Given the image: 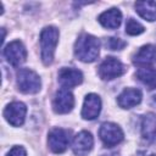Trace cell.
Segmentation results:
<instances>
[{
	"label": "cell",
	"mask_w": 156,
	"mask_h": 156,
	"mask_svg": "<svg viewBox=\"0 0 156 156\" xmlns=\"http://www.w3.org/2000/svg\"><path fill=\"white\" fill-rule=\"evenodd\" d=\"M100 51V41L90 34H82L74 44V55L83 62H93L98 58Z\"/></svg>",
	"instance_id": "obj_1"
},
{
	"label": "cell",
	"mask_w": 156,
	"mask_h": 156,
	"mask_svg": "<svg viewBox=\"0 0 156 156\" xmlns=\"http://www.w3.org/2000/svg\"><path fill=\"white\" fill-rule=\"evenodd\" d=\"M58 35H60L58 29L52 26L45 27L40 33L41 60L46 66H49L54 60V54L58 41Z\"/></svg>",
	"instance_id": "obj_2"
},
{
	"label": "cell",
	"mask_w": 156,
	"mask_h": 156,
	"mask_svg": "<svg viewBox=\"0 0 156 156\" xmlns=\"http://www.w3.org/2000/svg\"><path fill=\"white\" fill-rule=\"evenodd\" d=\"M17 85L24 94H35L40 90L41 82L34 71L29 68H21L17 72Z\"/></svg>",
	"instance_id": "obj_3"
},
{
	"label": "cell",
	"mask_w": 156,
	"mask_h": 156,
	"mask_svg": "<svg viewBox=\"0 0 156 156\" xmlns=\"http://www.w3.org/2000/svg\"><path fill=\"white\" fill-rule=\"evenodd\" d=\"M99 135L106 147L116 146L117 144H119L123 140V136H124L122 129L112 122L102 123L99 129Z\"/></svg>",
	"instance_id": "obj_4"
},
{
	"label": "cell",
	"mask_w": 156,
	"mask_h": 156,
	"mask_svg": "<svg viewBox=\"0 0 156 156\" xmlns=\"http://www.w3.org/2000/svg\"><path fill=\"white\" fill-rule=\"evenodd\" d=\"M124 72L126 68L123 63L116 57H106L99 67V76L104 80H112L115 78H118Z\"/></svg>",
	"instance_id": "obj_5"
},
{
	"label": "cell",
	"mask_w": 156,
	"mask_h": 156,
	"mask_svg": "<svg viewBox=\"0 0 156 156\" xmlns=\"http://www.w3.org/2000/svg\"><path fill=\"white\" fill-rule=\"evenodd\" d=\"M4 56L7 60V62L13 66V67H18L20 65H22L26 58H27V50L24 48V45L20 41V40H15L11 41L10 44H7L4 49Z\"/></svg>",
	"instance_id": "obj_6"
},
{
	"label": "cell",
	"mask_w": 156,
	"mask_h": 156,
	"mask_svg": "<svg viewBox=\"0 0 156 156\" xmlns=\"http://www.w3.org/2000/svg\"><path fill=\"white\" fill-rule=\"evenodd\" d=\"M48 144L52 152L62 154L69 144V132L62 128H54L49 133Z\"/></svg>",
	"instance_id": "obj_7"
},
{
	"label": "cell",
	"mask_w": 156,
	"mask_h": 156,
	"mask_svg": "<svg viewBox=\"0 0 156 156\" xmlns=\"http://www.w3.org/2000/svg\"><path fill=\"white\" fill-rule=\"evenodd\" d=\"M26 113L27 107L21 101H13L9 104L4 110V117L13 127H20L23 124L26 119Z\"/></svg>",
	"instance_id": "obj_8"
},
{
	"label": "cell",
	"mask_w": 156,
	"mask_h": 156,
	"mask_svg": "<svg viewBox=\"0 0 156 156\" xmlns=\"http://www.w3.org/2000/svg\"><path fill=\"white\" fill-rule=\"evenodd\" d=\"M74 106V98L73 94L66 89L61 88L60 90L56 91L54 101H52V107L56 113H67L69 112Z\"/></svg>",
	"instance_id": "obj_9"
},
{
	"label": "cell",
	"mask_w": 156,
	"mask_h": 156,
	"mask_svg": "<svg viewBox=\"0 0 156 156\" xmlns=\"http://www.w3.org/2000/svg\"><path fill=\"white\" fill-rule=\"evenodd\" d=\"M93 145H94L93 135L89 132L82 130L73 138L72 150L77 156H85L87 154L90 152V150L93 149Z\"/></svg>",
	"instance_id": "obj_10"
},
{
	"label": "cell",
	"mask_w": 156,
	"mask_h": 156,
	"mask_svg": "<svg viewBox=\"0 0 156 156\" xmlns=\"http://www.w3.org/2000/svg\"><path fill=\"white\" fill-rule=\"evenodd\" d=\"M82 80H83V74L79 69L72 67H63L58 72V83L66 89L77 87L78 84L82 83Z\"/></svg>",
	"instance_id": "obj_11"
},
{
	"label": "cell",
	"mask_w": 156,
	"mask_h": 156,
	"mask_svg": "<svg viewBox=\"0 0 156 156\" xmlns=\"http://www.w3.org/2000/svg\"><path fill=\"white\" fill-rule=\"evenodd\" d=\"M101 110V100L96 94H88L82 107V117L84 119H95Z\"/></svg>",
	"instance_id": "obj_12"
},
{
	"label": "cell",
	"mask_w": 156,
	"mask_h": 156,
	"mask_svg": "<svg viewBox=\"0 0 156 156\" xmlns=\"http://www.w3.org/2000/svg\"><path fill=\"white\" fill-rule=\"evenodd\" d=\"M155 60H156V46L147 44V45L141 46L136 51V54L134 55L133 62L134 65L141 68V67H149V65L155 62Z\"/></svg>",
	"instance_id": "obj_13"
},
{
	"label": "cell",
	"mask_w": 156,
	"mask_h": 156,
	"mask_svg": "<svg viewBox=\"0 0 156 156\" xmlns=\"http://www.w3.org/2000/svg\"><path fill=\"white\" fill-rule=\"evenodd\" d=\"M140 101L141 91L136 88H127L117 98V102L122 108H132L140 104Z\"/></svg>",
	"instance_id": "obj_14"
},
{
	"label": "cell",
	"mask_w": 156,
	"mask_h": 156,
	"mask_svg": "<svg viewBox=\"0 0 156 156\" xmlns=\"http://www.w3.org/2000/svg\"><path fill=\"white\" fill-rule=\"evenodd\" d=\"M99 22L107 29H116L122 22V13L118 9H110L99 16Z\"/></svg>",
	"instance_id": "obj_15"
},
{
	"label": "cell",
	"mask_w": 156,
	"mask_h": 156,
	"mask_svg": "<svg viewBox=\"0 0 156 156\" xmlns=\"http://www.w3.org/2000/svg\"><path fill=\"white\" fill-rule=\"evenodd\" d=\"M141 135L147 141H156V115L146 113L141 119Z\"/></svg>",
	"instance_id": "obj_16"
},
{
	"label": "cell",
	"mask_w": 156,
	"mask_h": 156,
	"mask_svg": "<svg viewBox=\"0 0 156 156\" xmlns=\"http://www.w3.org/2000/svg\"><path fill=\"white\" fill-rule=\"evenodd\" d=\"M135 10L146 21L156 20V1H136Z\"/></svg>",
	"instance_id": "obj_17"
},
{
	"label": "cell",
	"mask_w": 156,
	"mask_h": 156,
	"mask_svg": "<svg viewBox=\"0 0 156 156\" xmlns=\"http://www.w3.org/2000/svg\"><path fill=\"white\" fill-rule=\"evenodd\" d=\"M136 78L149 89L156 88V69L152 67H141L136 71Z\"/></svg>",
	"instance_id": "obj_18"
},
{
	"label": "cell",
	"mask_w": 156,
	"mask_h": 156,
	"mask_svg": "<svg viewBox=\"0 0 156 156\" xmlns=\"http://www.w3.org/2000/svg\"><path fill=\"white\" fill-rule=\"evenodd\" d=\"M145 30V28L134 18H129L126 23V33L129 35H139Z\"/></svg>",
	"instance_id": "obj_19"
},
{
	"label": "cell",
	"mask_w": 156,
	"mask_h": 156,
	"mask_svg": "<svg viewBox=\"0 0 156 156\" xmlns=\"http://www.w3.org/2000/svg\"><path fill=\"white\" fill-rule=\"evenodd\" d=\"M106 46L110 49V50H122L124 46H126V41L122 40L121 38H115V37H111L106 40Z\"/></svg>",
	"instance_id": "obj_20"
},
{
	"label": "cell",
	"mask_w": 156,
	"mask_h": 156,
	"mask_svg": "<svg viewBox=\"0 0 156 156\" xmlns=\"http://www.w3.org/2000/svg\"><path fill=\"white\" fill-rule=\"evenodd\" d=\"M7 156H27V152L22 146H13L9 151Z\"/></svg>",
	"instance_id": "obj_21"
},
{
	"label": "cell",
	"mask_w": 156,
	"mask_h": 156,
	"mask_svg": "<svg viewBox=\"0 0 156 156\" xmlns=\"http://www.w3.org/2000/svg\"><path fill=\"white\" fill-rule=\"evenodd\" d=\"M154 100H155V104H156V96H154Z\"/></svg>",
	"instance_id": "obj_22"
}]
</instances>
